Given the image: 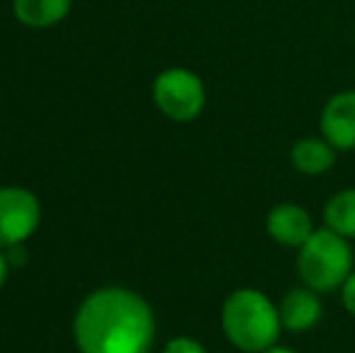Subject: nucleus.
Wrapping results in <instances>:
<instances>
[{
    "mask_svg": "<svg viewBox=\"0 0 355 353\" xmlns=\"http://www.w3.org/2000/svg\"><path fill=\"white\" fill-rule=\"evenodd\" d=\"M155 332L150 302L121 286L92 291L73 317V339L80 353H150Z\"/></svg>",
    "mask_w": 355,
    "mask_h": 353,
    "instance_id": "nucleus-1",
    "label": "nucleus"
},
{
    "mask_svg": "<svg viewBox=\"0 0 355 353\" xmlns=\"http://www.w3.org/2000/svg\"><path fill=\"white\" fill-rule=\"evenodd\" d=\"M283 322L271 298L254 288L230 293L223 305V332L232 346L244 353H261L276 346Z\"/></svg>",
    "mask_w": 355,
    "mask_h": 353,
    "instance_id": "nucleus-2",
    "label": "nucleus"
},
{
    "mask_svg": "<svg viewBox=\"0 0 355 353\" xmlns=\"http://www.w3.org/2000/svg\"><path fill=\"white\" fill-rule=\"evenodd\" d=\"M297 273L304 286L317 293L336 291L353 273V250L346 237L329 230L327 225L314 230L300 247Z\"/></svg>",
    "mask_w": 355,
    "mask_h": 353,
    "instance_id": "nucleus-3",
    "label": "nucleus"
},
{
    "mask_svg": "<svg viewBox=\"0 0 355 353\" xmlns=\"http://www.w3.org/2000/svg\"><path fill=\"white\" fill-rule=\"evenodd\" d=\"M153 99L167 119L177 123L193 121L206 107V85L189 68H167L153 83Z\"/></svg>",
    "mask_w": 355,
    "mask_h": 353,
    "instance_id": "nucleus-4",
    "label": "nucleus"
},
{
    "mask_svg": "<svg viewBox=\"0 0 355 353\" xmlns=\"http://www.w3.org/2000/svg\"><path fill=\"white\" fill-rule=\"evenodd\" d=\"M42 223V206L24 187H0V250L24 245Z\"/></svg>",
    "mask_w": 355,
    "mask_h": 353,
    "instance_id": "nucleus-5",
    "label": "nucleus"
},
{
    "mask_svg": "<svg viewBox=\"0 0 355 353\" xmlns=\"http://www.w3.org/2000/svg\"><path fill=\"white\" fill-rule=\"evenodd\" d=\"M266 232L276 245L300 250L314 232L312 216L302 206L295 203H278L266 216Z\"/></svg>",
    "mask_w": 355,
    "mask_h": 353,
    "instance_id": "nucleus-6",
    "label": "nucleus"
},
{
    "mask_svg": "<svg viewBox=\"0 0 355 353\" xmlns=\"http://www.w3.org/2000/svg\"><path fill=\"white\" fill-rule=\"evenodd\" d=\"M322 133L336 150L355 148V89L334 94L322 112Z\"/></svg>",
    "mask_w": 355,
    "mask_h": 353,
    "instance_id": "nucleus-7",
    "label": "nucleus"
},
{
    "mask_svg": "<svg viewBox=\"0 0 355 353\" xmlns=\"http://www.w3.org/2000/svg\"><path fill=\"white\" fill-rule=\"evenodd\" d=\"M278 312H281L283 329L307 332L314 325H319L324 307L322 300L317 298V291H312V288H295V291H290L283 298Z\"/></svg>",
    "mask_w": 355,
    "mask_h": 353,
    "instance_id": "nucleus-8",
    "label": "nucleus"
},
{
    "mask_svg": "<svg viewBox=\"0 0 355 353\" xmlns=\"http://www.w3.org/2000/svg\"><path fill=\"white\" fill-rule=\"evenodd\" d=\"M290 162L302 175H324L336 165V148L327 138H302L290 150Z\"/></svg>",
    "mask_w": 355,
    "mask_h": 353,
    "instance_id": "nucleus-9",
    "label": "nucleus"
},
{
    "mask_svg": "<svg viewBox=\"0 0 355 353\" xmlns=\"http://www.w3.org/2000/svg\"><path fill=\"white\" fill-rule=\"evenodd\" d=\"M73 0H12L17 22L32 29H49L71 15Z\"/></svg>",
    "mask_w": 355,
    "mask_h": 353,
    "instance_id": "nucleus-10",
    "label": "nucleus"
},
{
    "mask_svg": "<svg viewBox=\"0 0 355 353\" xmlns=\"http://www.w3.org/2000/svg\"><path fill=\"white\" fill-rule=\"evenodd\" d=\"M324 225L346 240L355 237V189L334 193L324 206Z\"/></svg>",
    "mask_w": 355,
    "mask_h": 353,
    "instance_id": "nucleus-11",
    "label": "nucleus"
},
{
    "mask_svg": "<svg viewBox=\"0 0 355 353\" xmlns=\"http://www.w3.org/2000/svg\"><path fill=\"white\" fill-rule=\"evenodd\" d=\"M162 353H208V351L196 339H191V336H177V339L167 341Z\"/></svg>",
    "mask_w": 355,
    "mask_h": 353,
    "instance_id": "nucleus-12",
    "label": "nucleus"
},
{
    "mask_svg": "<svg viewBox=\"0 0 355 353\" xmlns=\"http://www.w3.org/2000/svg\"><path fill=\"white\" fill-rule=\"evenodd\" d=\"M341 300H343V305H346V310L355 317V271L341 286Z\"/></svg>",
    "mask_w": 355,
    "mask_h": 353,
    "instance_id": "nucleus-13",
    "label": "nucleus"
},
{
    "mask_svg": "<svg viewBox=\"0 0 355 353\" xmlns=\"http://www.w3.org/2000/svg\"><path fill=\"white\" fill-rule=\"evenodd\" d=\"M8 273H10V261H8V257H5V252L0 250V288L8 281Z\"/></svg>",
    "mask_w": 355,
    "mask_h": 353,
    "instance_id": "nucleus-14",
    "label": "nucleus"
},
{
    "mask_svg": "<svg viewBox=\"0 0 355 353\" xmlns=\"http://www.w3.org/2000/svg\"><path fill=\"white\" fill-rule=\"evenodd\" d=\"M261 353H297V351H293V349H285V346H271V349H266V351H261Z\"/></svg>",
    "mask_w": 355,
    "mask_h": 353,
    "instance_id": "nucleus-15",
    "label": "nucleus"
}]
</instances>
